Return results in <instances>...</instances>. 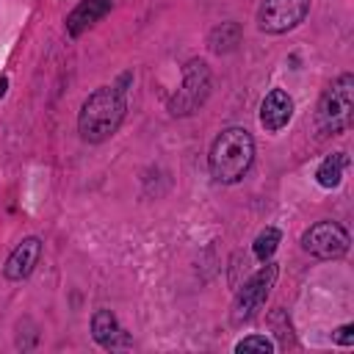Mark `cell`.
<instances>
[{"instance_id":"cell-1","label":"cell","mask_w":354,"mask_h":354,"mask_svg":"<svg viewBox=\"0 0 354 354\" xmlns=\"http://www.w3.org/2000/svg\"><path fill=\"white\" fill-rule=\"evenodd\" d=\"M124 111H127V102L116 86H102V88L91 91L77 113V130H80L83 141H88V144L108 141L119 130Z\"/></svg>"},{"instance_id":"cell-2","label":"cell","mask_w":354,"mask_h":354,"mask_svg":"<svg viewBox=\"0 0 354 354\" xmlns=\"http://www.w3.org/2000/svg\"><path fill=\"white\" fill-rule=\"evenodd\" d=\"M252 160H254V138L243 127L221 130L210 147V155H207V166H210L213 180L224 183V185L243 180Z\"/></svg>"},{"instance_id":"cell-3","label":"cell","mask_w":354,"mask_h":354,"mask_svg":"<svg viewBox=\"0 0 354 354\" xmlns=\"http://www.w3.org/2000/svg\"><path fill=\"white\" fill-rule=\"evenodd\" d=\"M354 113V75L343 72L332 80L318 102V130L321 136H337L351 127Z\"/></svg>"},{"instance_id":"cell-4","label":"cell","mask_w":354,"mask_h":354,"mask_svg":"<svg viewBox=\"0 0 354 354\" xmlns=\"http://www.w3.org/2000/svg\"><path fill=\"white\" fill-rule=\"evenodd\" d=\"M207 94H210V69L205 61L194 58L183 69V83H180L177 94L169 100V111L174 116H191L196 108L205 105Z\"/></svg>"},{"instance_id":"cell-5","label":"cell","mask_w":354,"mask_h":354,"mask_svg":"<svg viewBox=\"0 0 354 354\" xmlns=\"http://www.w3.org/2000/svg\"><path fill=\"white\" fill-rule=\"evenodd\" d=\"M277 274H279V268L266 260V266H263L257 274H252V277L243 282V288H238L235 301H232V321H235V324L249 321V318L266 304V299H268V293H271V288H274V282H277Z\"/></svg>"},{"instance_id":"cell-6","label":"cell","mask_w":354,"mask_h":354,"mask_svg":"<svg viewBox=\"0 0 354 354\" xmlns=\"http://www.w3.org/2000/svg\"><path fill=\"white\" fill-rule=\"evenodd\" d=\"M304 252L321 260H335L348 252V232L337 221H318L301 235Z\"/></svg>"},{"instance_id":"cell-7","label":"cell","mask_w":354,"mask_h":354,"mask_svg":"<svg viewBox=\"0 0 354 354\" xmlns=\"http://www.w3.org/2000/svg\"><path fill=\"white\" fill-rule=\"evenodd\" d=\"M310 0H263L257 11V25L266 33H285L304 22Z\"/></svg>"},{"instance_id":"cell-8","label":"cell","mask_w":354,"mask_h":354,"mask_svg":"<svg viewBox=\"0 0 354 354\" xmlns=\"http://www.w3.org/2000/svg\"><path fill=\"white\" fill-rule=\"evenodd\" d=\"M290 116H293V100L288 97V91L271 88L260 102V124L268 133H277L290 122Z\"/></svg>"},{"instance_id":"cell-9","label":"cell","mask_w":354,"mask_h":354,"mask_svg":"<svg viewBox=\"0 0 354 354\" xmlns=\"http://www.w3.org/2000/svg\"><path fill=\"white\" fill-rule=\"evenodd\" d=\"M39 257H41V241H39V238H25L22 243L14 246V252L8 254L6 266H3L6 279H11V282L25 279V277L36 268Z\"/></svg>"},{"instance_id":"cell-10","label":"cell","mask_w":354,"mask_h":354,"mask_svg":"<svg viewBox=\"0 0 354 354\" xmlns=\"http://www.w3.org/2000/svg\"><path fill=\"white\" fill-rule=\"evenodd\" d=\"M108 11H111V0H80L72 8V14L66 17V33L72 39L80 36L86 28H91L94 22H100Z\"/></svg>"},{"instance_id":"cell-11","label":"cell","mask_w":354,"mask_h":354,"mask_svg":"<svg viewBox=\"0 0 354 354\" xmlns=\"http://www.w3.org/2000/svg\"><path fill=\"white\" fill-rule=\"evenodd\" d=\"M91 335L105 348L127 346V335H124V329L119 326V321H116V315L111 310H97L91 315Z\"/></svg>"},{"instance_id":"cell-12","label":"cell","mask_w":354,"mask_h":354,"mask_svg":"<svg viewBox=\"0 0 354 354\" xmlns=\"http://www.w3.org/2000/svg\"><path fill=\"white\" fill-rule=\"evenodd\" d=\"M207 44L213 53H230L241 44V25L238 22H221L218 28L210 30Z\"/></svg>"},{"instance_id":"cell-13","label":"cell","mask_w":354,"mask_h":354,"mask_svg":"<svg viewBox=\"0 0 354 354\" xmlns=\"http://www.w3.org/2000/svg\"><path fill=\"white\" fill-rule=\"evenodd\" d=\"M343 169H346V155L343 152H335V155H326L315 171L318 183L324 188H337L340 180H343Z\"/></svg>"},{"instance_id":"cell-14","label":"cell","mask_w":354,"mask_h":354,"mask_svg":"<svg viewBox=\"0 0 354 354\" xmlns=\"http://www.w3.org/2000/svg\"><path fill=\"white\" fill-rule=\"evenodd\" d=\"M279 241H282V235H279V230H277V227H266V230H260V235H257V238H254V243H252L254 257H257L260 263L271 260V254L277 252Z\"/></svg>"},{"instance_id":"cell-15","label":"cell","mask_w":354,"mask_h":354,"mask_svg":"<svg viewBox=\"0 0 354 354\" xmlns=\"http://www.w3.org/2000/svg\"><path fill=\"white\" fill-rule=\"evenodd\" d=\"M274 343L266 337V335H249V337H243V340H238L235 343V351L238 354H249V351H257V354H274Z\"/></svg>"},{"instance_id":"cell-16","label":"cell","mask_w":354,"mask_h":354,"mask_svg":"<svg viewBox=\"0 0 354 354\" xmlns=\"http://www.w3.org/2000/svg\"><path fill=\"white\" fill-rule=\"evenodd\" d=\"M335 343H340V346H354V324L340 326V329L335 332Z\"/></svg>"},{"instance_id":"cell-17","label":"cell","mask_w":354,"mask_h":354,"mask_svg":"<svg viewBox=\"0 0 354 354\" xmlns=\"http://www.w3.org/2000/svg\"><path fill=\"white\" fill-rule=\"evenodd\" d=\"M6 88H8V77H0V100L6 97Z\"/></svg>"}]
</instances>
